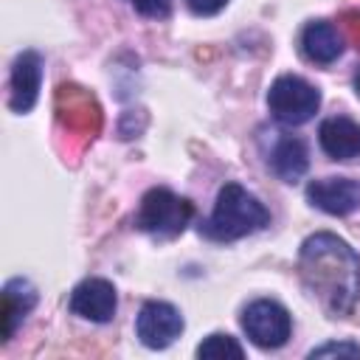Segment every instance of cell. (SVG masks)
<instances>
[{
	"label": "cell",
	"instance_id": "obj_1",
	"mask_svg": "<svg viewBox=\"0 0 360 360\" xmlns=\"http://www.w3.org/2000/svg\"><path fill=\"white\" fill-rule=\"evenodd\" d=\"M298 273L312 298L332 315H352L360 298V256L335 233H312L301 242Z\"/></svg>",
	"mask_w": 360,
	"mask_h": 360
},
{
	"label": "cell",
	"instance_id": "obj_2",
	"mask_svg": "<svg viewBox=\"0 0 360 360\" xmlns=\"http://www.w3.org/2000/svg\"><path fill=\"white\" fill-rule=\"evenodd\" d=\"M270 222V211L239 183H225L217 194L211 217L200 225V233L211 242H233L262 231Z\"/></svg>",
	"mask_w": 360,
	"mask_h": 360
},
{
	"label": "cell",
	"instance_id": "obj_3",
	"mask_svg": "<svg viewBox=\"0 0 360 360\" xmlns=\"http://www.w3.org/2000/svg\"><path fill=\"white\" fill-rule=\"evenodd\" d=\"M191 217H194L191 200L177 197L174 191L158 186L141 197V205L135 214V228L149 236H158V239H172L186 231Z\"/></svg>",
	"mask_w": 360,
	"mask_h": 360
},
{
	"label": "cell",
	"instance_id": "obj_4",
	"mask_svg": "<svg viewBox=\"0 0 360 360\" xmlns=\"http://www.w3.org/2000/svg\"><path fill=\"white\" fill-rule=\"evenodd\" d=\"M267 107H270V115L278 124L298 127V124H307L318 112L321 93L307 79L292 76V73H284L267 90Z\"/></svg>",
	"mask_w": 360,
	"mask_h": 360
},
{
	"label": "cell",
	"instance_id": "obj_5",
	"mask_svg": "<svg viewBox=\"0 0 360 360\" xmlns=\"http://www.w3.org/2000/svg\"><path fill=\"white\" fill-rule=\"evenodd\" d=\"M242 329L259 349H278L290 340L292 318L273 298H256L242 309Z\"/></svg>",
	"mask_w": 360,
	"mask_h": 360
},
{
	"label": "cell",
	"instance_id": "obj_6",
	"mask_svg": "<svg viewBox=\"0 0 360 360\" xmlns=\"http://www.w3.org/2000/svg\"><path fill=\"white\" fill-rule=\"evenodd\" d=\"M183 315L166 301H146L135 318V335L146 349H166L183 332Z\"/></svg>",
	"mask_w": 360,
	"mask_h": 360
},
{
	"label": "cell",
	"instance_id": "obj_7",
	"mask_svg": "<svg viewBox=\"0 0 360 360\" xmlns=\"http://www.w3.org/2000/svg\"><path fill=\"white\" fill-rule=\"evenodd\" d=\"M270 146L264 149V160L270 172L284 183H298L309 169L307 143L292 132H270Z\"/></svg>",
	"mask_w": 360,
	"mask_h": 360
},
{
	"label": "cell",
	"instance_id": "obj_8",
	"mask_svg": "<svg viewBox=\"0 0 360 360\" xmlns=\"http://www.w3.org/2000/svg\"><path fill=\"white\" fill-rule=\"evenodd\" d=\"M68 307H70L73 315H79L84 321L107 323L115 315L118 295H115V287L107 278H84L73 287Z\"/></svg>",
	"mask_w": 360,
	"mask_h": 360
},
{
	"label": "cell",
	"instance_id": "obj_9",
	"mask_svg": "<svg viewBox=\"0 0 360 360\" xmlns=\"http://www.w3.org/2000/svg\"><path fill=\"white\" fill-rule=\"evenodd\" d=\"M307 200L323 214L346 217L360 208V180L352 177H321L307 186Z\"/></svg>",
	"mask_w": 360,
	"mask_h": 360
},
{
	"label": "cell",
	"instance_id": "obj_10",
	"mask_svg": "<svg viewBox=\"0 0 360 360\" xmlns=\"http://www.w3.org/2000/svg\"><path fill=\"white\" fill-rule=\"evenodd\" d=\"M39 82H42V56L37 51H22L11 65L8 107L20 115L28 112L39 98Z\"/></svg>",
	"mask_w": 360,
	"mask_h": 360
},
{
	"label": "cell",
	"instance_id": "obj_11",
	"mask_svg": "<svg viewBox=\"0 0 360 360\" xmlns=\"http://www.w3.org/2000/svg\"><path fill=\"white\" fill-rule=\"evenodd\" d=\"M56 110H59V118L65 121V127H70V129H76L82 135H90V138H93V132L101 124L96 101L82 87H73V84H62L59 87Z\"/></svg>",
	"mask_w": 360,
	"mask_h": 360
},
{
	"label": "cell",
	"instance_id": "obj_12",
	"mask_svg": "<svg viewBox=\"0 0 360 360\" xmlns=\"http://www.w3.org/2000/svg\"><path fill=\"white\" fill-rule=\"evenodd\" d=\"M321 149L332 160H357L360 158V124L346 115H332L318 127Z\"/></svg>",
	"mask_w": 360,
	"mask_h": 360
},
{
	"label": "cell",
	"instance_id": "obj_13",
	"mask_svg": "<svg viewBox=\"0 0 360 360\" xmlns=\"http://www.w3.org/2000/svg\"><path fill=\"white\" fill-rule=\"evenodd\" d=\"M301 51L315 65H332L343 53V37H340L335 22L312 20L301 31Z\"/></svg>",
	"mask_w": 360,
	"mask_h": 360
},
{
	"label": "cell",
	"instance_id": "obj_14",
	"mask_svg": "<svg viewBox=\"0 0 360 360\" xmlns=\"http://www.w3.org/2000/svg\"><path fill=\"white\" fill-rule=\"evenodd\" d=\"M37 304V290L28 278H11L3 287V340H11L14 329L25 321V315Z\"/></svg>",
	"mask_w": 360,
	"mask_h": 360
},
{
	"label": "cell",
	"instance_id": "obj_15",
	"mask_svg": "<svg viewBox=\"0 0 360 360\" xmlns=\"http://www.w3.org/2000/svg\"><path fill=\"white\" fill-rule=\"evenodd\" d=\"M197 357H205V360H242L245 357V349L236 343V338L231 335H222V332H214L208 335L200 346H197Z\"/></svg>",
	"mask_w": 360,
	"mask_h": 360
},
{
	"label": "cell",
	"instance_id": "obj_16",
	"mask_svg": "<svg viewBox=\"0 0 360 360\" xmlns=\"http://www.w3.org/2000/svg\"><path fill=\"white\" fill-rule=\"evenodd\" d=\"M141 17L149 20H166L172 14V0H127Z\"/></svg>",
	"mask_w": 360,
	"mask_h": 360
},
{
	"label": "cell",
	"instance_id": "obj_17",
	"mask_svg": "<svg viewBox=\"0 0 360 360\" xmlns=\"http://www.w3.org/2000/svg\"><path fill=\"white\" fill-rule=\"evenodd\" d=\"M309 357H360V346L357 343H323L315 346L309 352Z\"/></svg>",
	"mask_w": 360,
	"mask_h": 360
},
{
	"label": "cell",
	"instance_id": "obj_18",
	"mask_svg": "<svg viewBox=\"0 0 360 360\" xmlns=\"http://www.w3.org/2000/svg\"><path fill=\"white\" fill-rule=\"evenodd\" d=\"M186 6L197 14V17H211L217 11H222L228 6V0H186Z\"/></svg>",
	"mask_w": 360,
	"mask_h": 360
},
{
	"label": "cell",
	"instance_id": "obj_19",
	"mask_svg": "<svg viewBox=\"0 0 360 360\" xmlns=\"http://www.w3.org/2000/svg\"><path fill=\"white\" fill-rule=\"evenodd\" d=\"M343 22H346V28H349V37L357 42V48H360V11H346L343 14Z\"/></svg>",
	"mask_w": 360,
	"mask_h": 360
},
{
	"label": "cell",
	"instance_id": "obj_20",
	"mask_svg": "<svg viewBox=\"0 0 360 360\" xmlns=\"http://www.w3.org/2000/svg\"><path fill=\"white\" fill-rule=\"evenodd\" d=\"M352 84H354V93H357V96H360V70H357V73H354V79H352Z\"/></svg>",
	"mask_w": 360,
	"mask_h": 360
}]
</instances>
